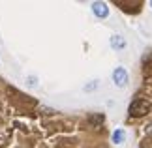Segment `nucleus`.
<instances>
[{
    "instance_id": "nucleus-1",
    "label": "nucleus",
    "mask_w": 152,
    "mask_h": 148,
    "mask_svg": "<svg viewBox=\"0 0 152 148\" xmlns=\"http://www.w3.org/2000/svg\"><path fill=\"white\" fill-rule=\"evenodd\" d=\"M150 111V103L147 101V99H133V101L130 103V109H128V112H130V116H135V118H139V116H145L147 112Z\"/></svg>"
},
{
    "instance_id": "nucleus-2",
    "label": "nucleus",
    "mask_w": 152,
    "mask_h": 148,
    "mask_svg": "<svg viewBox=\"0 0 152 148\" xmlns=\"http://www.w3.org/2000/svg\"><path fill=\"white\" fill-rule=\"evenodd\" d=\"M113 82L118 88H124L126 85H128V71L122 66H118V68H115V71H113Z\"/></svg>"
},
{
    "instance_id": "nucleus-3",
    "label": "nucleus",
    "mask_w": 152,
    "mask_h": 148,
    "mask_svg": "<svg viewBox=\"0 0 152 148\" xmlns=\"http://www.w3.org/2000/svg\"><path fill=\"white\" fill-rule=\"evenodd\" d=\"M92 13L96 17H100V19H105V17L109 15V8L105 2H94L92 4Z\"/></svg>"
},
{
    "instance_id": "nucleus-4",
    "label": "nucleus",
    "mask_w": 152,
    "mask_h": 148,
    "mask_svg": "<svg viewBox=\"0 0 152 148\" xmlns=\"http://www.w3.org/2000/svg\"><path fill=\"white\" fill-rule=\"evenodd\" d=\"M111 47H113L115 51L124 49V47H126V39L122 38V36H118V34H115V36L111 38Z\"/></svg>"
},
{
    "instance_id": "nucleus-5",
    "label": "nucleus",
    "mask_w": 152,
    "mask_h": 148,
    "mask_svg": "<svg viewBox=\"0 0 152 148\" xmlns=\"http://www.w3.org/2000/svg\"><path fill=\"white\" fill-rule=\"evenodd\" d=\"M124 139H126V133H124V129H116V131L113 133V143L120 144V143H124Z\"/></svg>"
},
{
    "instance_id": "nucleus-6",
    "label": "nucleus",
    "mask_w": 152,
    "mask_h": 148,
    "mask_svg": "<svg viewBox=\"0 0 152 148\" xmlns=\"http://www.w3.org/2000/svg\"><path fill=\"white\" fill-rule=\"evenodd\" d=\"M150 6H152V2H150Z\"/></svg>"
}]
</instances>
